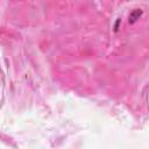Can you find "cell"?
<instances>
[{"mask_svg":"<svg viewBox=\"0 0 149 149\" xmlns=\"http://www.w3.org/2000/svg\"><path fill=\"white\" fill-rule=\"evenodd\" d=\"M120 22H121V19H118L116 22H115V24H114V31H118V30H119V24H120Z\"/></svg>","mask_w":149,"mask_h":149,"instance_id":"2","label":"cell"},{"mask_svg":"<svg viewBox=\"0 0 149 149\" xmlns=\"http://www.w3.org/2000/svg\"><path fill=\"white\" fill-rule=\"evenodd\" d=\"M142 14H143V10L140 9V8H136V9H134V10H132L130 14H129V16H128V22H129L130 24L135 23V22L141 17Z\"/></svg>","mask_w":149,"mask_h":149,"instance_id":"1","label":"cell"}]
</instances>
